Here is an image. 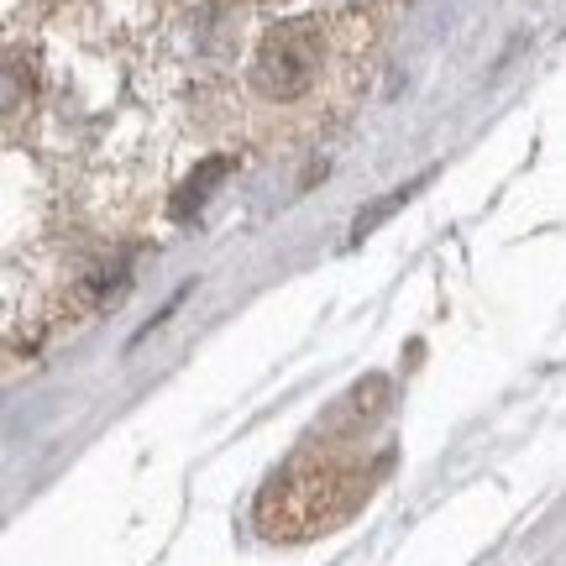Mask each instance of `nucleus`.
<instances>
[{"label":"nucleus","instance_id":"nucleus-1","mask_svg":"<svg viewBox=\"0 0 566 566\" xmlns=\"http://www.w3.org/2000/svg\"><path fill=\"white\" fill-rule=\"evenodd\" d=\"M315 63H321V48L310 38V27H279V32L263 42V53H258V90L289 101V95L310 90Z\"/></svg>","mask_w":566,"mask_h":566},{"label":"nucleus","instance_id":"nucleus-2","mask_svg":"<svg viewBox=\"0 0 566 566\" xmlns=\"http://www.w3.org/2000/svg\"><path fill=\"white\" fill-rule=\"evenodd\" d=\"M226 174H231V158H210V163H205L200 174H195V179L179 189V205H174V216H189V210H200L205 195H210V189H216Z\"/></svg>","mask_w":566,"mask_h":566}]
</instances>
